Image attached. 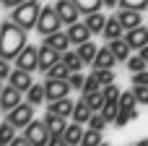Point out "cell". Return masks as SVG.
<instances>
[{
  "instance_id": "obj_1",
  "label": "cell",
  "mask_w": 148,
  "mask_h": 146,
  "mask_svg": "<svg viewBox=\"0 0 148 146\" xmlns=\"http://www.w3.org/2000/svg\"><path fill=\"white\" fill-rule=\"evenodd\" d=\"M29 29H23L21 24H16L13 18L3 21L0 24V57L5 60H16L18 52L29 44V37H26Z\"/></svg>"
},
{
  "instance_id": "obj_2",
  "label": "cell",
  "mask_w": 148,
  "mask_h": 146,
  "mask_svg": "<svg viewBox=\"0 0 148 146\" xmlns=\"http://www.w3.org/2000/svg\"><path fill=\"white\" fill-rule=\"evenodd\" d=\"M39 16H42V5L36 0H26L21 5H16V8H10V18L16 24H21L23 29H36Z\"/></svg>"
},
{
  "instance_id": "obj_3",
  "label": "cell",
  "mask_w": 148,
  "mask_h": 146,
  "mask_svg": "<svg viewBox=\"0 0 148 146\" xmlns=\"http://www.w3.org/2000/svg\"><path fill=\"white\" fill-rule=\"evenodd\" d=\"M60 26H62V18H60L57 8H55V5H44V8H42L39 21H36V31H39L42 37H47V34L57 31Z\"/></svg>"
},
{
  "instance_id": "obj_4",
  "label": "cell",
  "mask_w": 148,
  "mask_h": 146,
  "mask_svg": "<svg viewBox=\"0 0 148 146\" xmlns=\"http://www.w3.org/2000/svg\"><path fill=\"white\" fill-rule=\"evenodd\" d=\"M23 136L29 138L31 146L49 144V125H47V120H31V123L23 128Z\"/></svg>"
},
{
  "instance_id": "obj_5",
  "label": "cell",
  "mask_w": 148,
  "mask_h": 146,
  "mask_svg": "<svg viewBox=\"0 0 148 146\" xmlns=\"http://www.w3.org/2000/svg\"><path fill=\"white\" fill-rule=\"evenodd\" d=\"M5 120L16 128H26L34 120V104L31 102H21L18 107H13L10 112H5Z\"/></svg>"
},
{
  "instance_id": "obj_6",
  "label": "cell",
  "mask_w": 148,
  "mask_h": 146,
  "mask_svg": "<svg viewBox=\"0 0 148 146\" xmlns=\"http://www.w3.org/2000/svg\"><path fill=\"white\" fill-rule=\"evenodd\" d=\"M44 120H47V125H49V144H52V146L62 144V136H65V128H68V118H62V115L47 110Z\"/></svg>"
},
{
  "instance_id": "obj_7",
  "label": "cell",
  "mask_w": 148,
  "mask_h": 146,
  "mask_svg": "<svg viewBox=\"0 0 148 146\" xmlns=\"http://www.w3.org/2000/svg\"><path fill=\"white\" fill-rule=\"evenodd\" d=\"M70 81L68 78H47L44 81V91H47V102H55V99H62L70 94Z\"/></svg>"
},
{
  "instance_id": "obj_8",
  "label": "cell",
  "mask_w": 148,
  "mask_h": 146,
  "mask_svg": "<svg viewBox=\"0 0 148 146\" xmlns=\"http://www.w3.org/2000/svg\"><path fill=\"white\" fill-rule=\"evenodd\" d=\"M16 65L18 68H23V71H39V47H34V44H26L21 52H18V57H16Z\"/></svg>"
},
{
  "instance_id": "obj_9",
  "label": "cell",
  "mask_w": 148,
  "mask_h": 146,
  "mask_svg": "<svg viewBox=\"0 0 148 146\" xmlns=\"http://www.w3.org/2000/svg\"><path fill=\"white\" fill-rule=\"evenodd\" d=\"M23 99H26V94H23L21 89H16L13 84H8V86H3V94H0V110H3V112H10V110L18 107Z\"/></svg>"
},
{
  "instance_id": "obj_10",
  "label": "cell",
  "mask_w": 148,
  "mask_h": 146,
  "mask_svg": "<svg viewBox=\"0 0 148 146\" xmlns=\"http://www.w3.org/2000/svg\"><path fill=\"white\" fill-rule=\"evenodd\" d=\"M57 60H62V52H60V50H55L52 44H47V42H44V44L39 47V71H44V73H47V71H49Z\"/></svg>"
},
{
  "instance_id": "obj_11",
  "label": "cell",
  "mask_w": 148,
  "mask_h": 146,
  "mask_svg": "<svg viewBox=\"0 0 148 146\" xmlns=\"http://www.w3.org/2000/svg\"><path fill=\"white\" fill-rule=\"evenodd\" d=\"M55 8H57V13H60V18H62V24H75L78 21V16H81V8L73 3V0H57L55 3Z\"/></svg>"
},
{
  "instance_id": "obj_12",
  "label": "cell",
  "mask_w": 148,
  "mask_h": 146,
  "mask_svg": "<svg viewBox=\"0 0 148 146\" xmlns=\"http://www.w3.org/2000/svg\"><path fill=\"white\" fill-rule=\"evenodd\" d=\"M8 84H13L16 89H21V91L26 94V91H29V86L34 84L31 71H23V68H18V65H16V68L10 71V76H8Z\"/></svg>"
},
{
  "instance_id": "obj_13",
  "label": "cell",
  "mask_w": 148,
  "mask_h": 146,
  "mask_svg": "<svg viewBox=\"0 0 148 146\" xmlns=\"http://www.w3.org/2000/svg\"><path fill=\"white\" fill-rule=\"evenodd\" d=\"M68 37H70V42L78 47V44L88 42L94 34H91V29L86 26V21H83V24H81V21H75V24H70V26H68Z\"/></svg>"
},
{
  "instance_id": "obj_14",
  "label": "cell",
  "mask_w": 148,
  "mask_h": 146,
  "mask_svg": "<svg viewBox=\"0 0 148 146\" xmlns=\"http://www.w3.org/2000/svg\"><path fill=\"white\" fill-rule=\"evenodd\" d=\"M125 39L130 42L133 50H140V47H146V44H148V29L143 26V24L135 26V29H127V31H125Z\"/></svg>"
},
{
  "instance_id": "obj_15",
  "label": "cell",
  "mask_w": 148,
  "mask_h": 146,
  "mask_svg": "<svg viewBox=\"0 0 148 146\" xmlns=\"http://www.w3.org/2000/svg\"><path fill=\"white\" fill-rule=\"evenodd\" d=\"M117 16H120V21H122L125 31H127V29H135V26H140V24H143V16H140V10H138V8H120V10H117Z\"/></svg>"
},
{
  "instance_id": "obj_16",
  "label": "cell",
  "mask_w": 148,
  "mask_h": 146,
  "mask_svg": "<svg viewBox=\"0 0 148 146\" xmlns=\"http://www.w3.org/2000/svg\"><path fill=\"white\" fill-rule=\"evenodd\" d=\"M120 60H117V55L112 52V47L107 44V47H99V52H96V57H94V68H114Z\"/></svg>"
},
{
  "instance_id": "obj_17",
  "label": "cell",
  "mask_w": 148,
  "mask_h": 146,
  "mask_svg": "<svg viewBox=\"0 0 148 146\" xmlns=\"http://www.w3.org/2000/svg\"><path fill=\"white\" fill-rule=\"evenodd\" d=\"M107 44L112 47V52L117 55V60H120V63H127V60H130V52H133V47H130V42H127L125 37H117V39H109Z\"/></svg>"
},
{
  "instance_id": "obj_18",
  "label": "cell",
  "mask_w": 148,
  "mask_h": 146,
  "mask_svg": "<svg viewBox=\"0 0 148 146\" xmlns=\"http://www.w3.org/2000/svg\"><path fill=\"white\" fill-rule=\"evenodd\" d=\"M83 123H68V128H65V136H62V144L65 146H75V144H83V128H81Z\"/></svg>"
},
{
  "instance_id": "obj_19",
  "label": "cell",
  "mask_w": 148,
  "mask_h": 146,
  "mask_svg": "<svg viewBox=\"0 0 148 146\" xmlns=\"http://www.w3.org/2000/svg\"><path fill=\"white\" fill-rule=\"evenodd\" d=\"M101 37H104L107 42H109V39H117V37H125V26H122V21H120L117 13L107 18V26H104V34H101Z\"/></svg>"
},
{
  "instance_id": "obj_20",
  "label": "cell",
  "mask_w": 148,
  "mask_h": 146,
  "mask_svg": "<svg viewBox=\"0 0 148 146\" xmlns=\"http://www.w3.org/2000/svg\"><path fill=\"white\" fill-rule=\"evenodd\" d=\"M44 42H47V44H52V47H55V50H60V52L70 50V44H73V42H70V37H68V31L62 34L60 29H57V31H52V34H47V37H44Z\"/></svg>"
},
{
  "instance_id": "obj_21",
  "label": "cell",
  "mask_w": 148,
  "mask_h": 146,
  "mask_svg": "<svg viewBox=\"0 0 148 146\" xmlns=\"http://www.w3.org/2000/svg\"><path fill=\"white\" fill-rule=\"evenodd\" d=\"M73 107H75V102L73 99H68V97H62V99H55V102H49V112H57V115H62V118H73Z\"/></svg>"
},
{
  "instance_id": "obj_22",
  "label": "cell",
  "mask_w": 148,
  "mask_h": 146,
  "mask_svg": "<svg viewBox=\"0 0 148 146\" xmlns=\"http://www.w3.org/2000/svg\"><path fill=\"white\" fill-rule=\"evenodd\" d=\"M107 18H109V16H101L99 10H94V13H86V26L91 29V34H104Z\"/></svg>"
},
{
  "instance_id": "obj_23",
  "label": "cell",
  "mask_w": 148,
  "mask_h": 146,
  "mask_svg": "<svg viewBox=\"0 0 148 146\" xmlns=\"http://www.w3.org/2000/svg\"><path fill=\"white\" fill-rule=\"evenodd\" d=\"M26 102H31L34 107H39L42 102H47L44 84H31V86H29V91H26Z\"/></svg>"
},
{
  "instance_id": "obj_24",
  "label": "cell",
  "mask_w": 148,
  "mask_h": 146,
  "mask_svg": "<svg viewBox=\"0 0 148 146\" xmlns=\"http://www.w3.org/2000/svg\"><path fill=\"white\" fill-rule=\"evenodd\" d=\"M83 99H86V104L91 107V112H101L104 110V104H107V94L99 89V91H91V94H83Z\"/></svg>"
},
{
  "instance_id": "obj_25",
  "label": "cell",
  "mask_w": 148,
  "mask_h": 146,
  "mask_svg": "<svg viewBox=\"0 0 148 146\" xmlns=\"http://www.w3.org/2000/svg\"><path fill=\"white\" fill-rule=\"evenodd\" d=\"M91 115H94V112H91V107L86 104V99L75 102V107H73V120H75V123H88Z\"/></svg>"
},
{
  "instance_id": "obj_26",
  "label": "cell",
  "mask_w": 148,
  "mask_h": 146,
  "mask_svg": "<svg viewBox=\"0 0 148 146\" xmlns=\"http://www.w3.org/2000/svg\"><path fill=\"white\" fill-rule=\"evenodd\" d=\"M62 60L68 63L70 73H73V71H81V68L86 65V63H83V57L78 55V50H75V52H73V50H65V52H62Z\"/></svg>"
},
{
  "instance_id": "obj_27",
  "label": "cell",
  "mask_w": 148,
  "mask_h": 146,
  "mask_svg": "<svg viewBox=\"0 0 148 146\" xmlns=\"http://www.w3.org/2000/svg\"><path fill=\"white\" fill-rule=\"evenodd\" d=\"M75 50H78V55L83 57V63H94V57H96V52H99V50H96V44H94L91 39H88V42H83V44H78Z\"/></svg>"
},
{
  "instance_id": "obj_28",
  "label": "cell",
  "mask_w": 148,
  "mask_h": 146,
  "mask_svg": "<svg viewBox=\"0 0 148 146\" xmlns=\"http://www.w3.org/2000/svg\"><path fill=\"white\" fill-rule=\"evenodd\" d=\"M68 76H70V68H68L65 60H57V63L47 71V78H68Z\"/></svg>"
},
{
  "instance_id": "obj_29",
  "label": "cell",
  "mask_w": 148,
  "mask_h": 146,
  "mask_svg": "<svg viewBox=\"0 0 148 146\" xmlns=\"http://www.w3.org/2000/svg\"><path fill=\"white\" fill-rule=\"evenodd\" d=\"M120 110H122V107H120V97H117V99H107V104H104L101 112H104V118H107L109 123H114V118L120 115Z\"/></svg>"
},
{
  "instance_id": "obj_30",
  "label": "cell",
  "mask_w": 148,
  "mask_h": 146,
  "mask_svg": "<svg viewBox=\"0 0 148 146\" xmlns=\"http://www.w3.org/2000/svg\"><path fill=\"white\" fill-rule=\"evenodd\" d=\"M13 131H16V125H10L8 120L0 125V146H10V144H13V138H16Z\"/></svg>"
},
{
  "instance_id": "obj_31",
  "label": "cell",
  "mask_w": 148,
  "mask_h": 146,
  "mask_svg": "<svg viewBox=\"0 0 148 146\" xmlns=\"http://www.w3.org/2000/svg\"><path fill=\"white\" fill-rule=\"evenodd\" d=\"M148 68V60L138 52V55H130V60H127V71L130 73H138V71H146Z\"/></svg>"
},
{
  "instance_id": "obj_32",
  "label": "cell",
  "mask_w": 148,
  "mask_h": 146,
  "mask_svg": "<svg viewBox=\"0 0 148 146\" xmlns=\"http://www.w3.org/2000/svg\"><path fill=\"white\" fill-rule=\"evenodd\" d=\"M104 141V136H101V131H96V128H88L86 133H83V146H99Z\"/></svg>"
},
{
  "instance_id": "obj_33",
  "label": "cell",
  "mask_w": 148,
  "mask_h": 146,
  "mask_svg": "<svg viewBox=\"0 0 148 146\" xmlns=\"http://www.w3.org/2000/svg\"><path fill=\"white\" fill-rule=\"evenodd\" d=\"M73 3L81 8V13H94L104 5V0H73Z\"/></svg>"
},
{
  "instance_id": "obj_34",
  "label": "cell",
  "mask_w": 148,
  "mask_h": 146,
  "mask_svg": "<svg viewBox=\"0 0 148 146\" xmlns=\"http://www.w3.org/2000/svg\"><path fill=\"white\" fill-rule=\"evenodd\" d=\"M94 76H96V81H99L101 86H107V84H112V81H114L112 68H94Z\"/></svg>"
},
{
  "instance_id": "obj_35",
  "label": "cell",
  "mask_w": 148,
  "mask_h": 146,
  "mask_svg": "<svg viewBox=\"0 0 148 146\" xmlns=\"http://www.w3.org/2000/svg\"><path fill=\"white\" fill-rule=\"evenodd\" d=\"M120 107H122V110H133V107H138V99H135V91H133V89L120 94Z\"/></svg>"
},
{
  "instance_id": "obj_36",
  "label": "cell",
  "mask_w": 148,
  "mask_h": 146,
  "mask_svg": "<svg viewBox=\"0 0 148 146\" xmlns=\"http://www.w3.org/2000/svg\"><path fill=\"white\" fill-rule=\"evenodd\" d=\"M107 118H104V112H94L91 118H88V128H96V131H104L107 128Z\"/></svg>"
},
{
  "instance_id": "obj_37",
  "label": "cell",
  "mask_w": 148,
  "mask_h": 146,
  "mask_svg": "<svg viewBox=\"0 0 148 146\" xmlns=\"http://www.w3.org/2000/svg\"><path fill=\"white\" fill-rule=\"evenodd\" d=\"M68 81H70V86H73L75 91H83V84H86V76H81V71H73V73L68 76Z\"/></svg>"
},
{
  "instance_id": "obj_38",
  "label": "cell",
  "mask_w": 148,
  "mask_h": 146,
  "mask_svg": "<svg viewBox=\"0 0 148 146\" xmlns=\"http://www.w3.org/2000/svg\"><path fill=\"white\" fill-rule=\"evenodd\" d=\"M99 89H101V84H99L96 76L91 73V76L86 78V84H83V94H91V91H99Z\"/></svg>"
},
{
  "instance_id": "obj_39",
  "label": "cell",
  "mask_w": 148,
  "mask_h": 146,
  "mask_svg": "<svg viewBox=\"0 0 148 146\" xmlns=\"http://www.w3.org/2000/svg\"><path fill=\"white\" fill-rule=\"evenodd\" d=\"M120 8H138V10H146L148 0H120Z\"/></svg>"
},
{
  "instance_id": "obj_40",
  "label": "cell",
  "mask_w": 148,
  "mask_h": 146,
  "mask_svg": "<svg viewBox=\"0 0 148 146\" xmlns=\"http://www.w3.org/2000/svg\"><path fill=\"white\" fill-rule=\"evenodd\" d=\"M101 91L107 94V99H117V97L122 94V91H120V86H117L114 81H112V84H107V86H101Z\"/></svg>"
},
{
  "instance_id": "obj_41",
  "label": "cell",
  "mask_w": 148,
  "mask_h": 146,
  "mask_svg": "<svg viewBox=\"0 0 148 146\" xmlns=\"http://www.w3.org/2000/svg\"><path fill=\"white\" fill-rule=\"evenodd\" d=\"M133 86H148V68L133 73Z\"/></svg>"
},
{
  "instance_id": "obj_42",
  "label": "cell",
  "mask_w": 148,
  "mask_h": 146,
  "mask_svg": "<svg viewBox=\"0 0 148 146\" xmlns=\"http://www.w3.org/2000/svg\"><path fill=\"white\" fill-rule=\"evenodd\" d=\"M133 91H135L138 104H148V86H133Z\"/></svg>"
},
{
  "instance_id": "obj_43",
  "label": "cell",
  "mask_w": 148,
  "mask_h": 146,
  "mask_svg": "<svg viewBox=\"0 0 148 146\" xmlns=\"http://www.w3.org/2000/svg\"><path fill=\"white\" fill-rule=\"evenodd\" d=\"M127 120H130V110H120V115L114 118V125H117V128H125Z\"/></svg>"
},
{
  "instance_id": "obj_44",
  "label": "cell",
  "mask_w": 148,
  "mask_h": 146,
  "mask_svg": "<svg viewBox=\"0 0 148 146\" xmlns=\"http://www.w3.org/2000/svg\"><path fill=\"white\" fill-rule=\"evenodd\" d=\"M8 76H10V65L5 57H0V78H8Z\"/></svg>"
},
{
  "instance_id": "obj_45",
  "label": "cell",
  "mask_w": 148,
  "mask_h": 146,
  "mask_svg": "<svg viewBox=\"0 0 148 146\" xmlns=\"http://www.w3.org/2000/svg\"><path fill=\"white\" fill-rule=\"evenodd\" d=\"M21 3H26V0H3L5 8H16V5H21Z\"/></svg>"
},
{
  "instance_id": "obj_46",
  "label": "cell",
  "mask_w": 148,
  "mask_h": 146,
  "mask_svg": "<svg viewBox=\"0 0 148 146\" xmlns=\"http://www.w3.org/2000/svg\"><path fill=\"white\" fill-rule=\"evenodd\" d=\"M23 144H29L26 136H16V138H13V146H23Z\"/></svg>"
},
{
  "instance_id": "obj_47",
  "label": "cell",
  "mask_w": 148,
  "mask_h": 146,
  "mask_svg": "<svg viewBox=\"0 0 148 146\" xmlns=\"http://www.w3.org/2000/svg\"><path fill=\"white\" fill-rule=\"evenodd\" d=\"M104 5H107V8H117V5H120V0H104Z\"/></svg>"
},
{
  "instance_id": "obj_48",
  "label": "cell",
  "mask_w": 148,
  "mask_h": 146,
  "mask_svg": "<svg viewBox=\"0 0 148 146\" xmlns=\"http://www.w3.org/2000/svg\"><path fill=\"white\" fill-rule=\"evenodd\" d=\"M0 81H3V78H0ZM0 94H3V84H0Z\"/></svg>"
},
{
  "instance_id": "obj_49",
  "label": "cell",
  "mask_w": 148,
  "mask_h": 146,
  "mask_svg": "<svg viewBox=\"0 0 148 146\" xmlns=\"http://www.w3.org/2000/svg\"><path fill=\"white\" fill-rule=\"evenodd\" d=\"M0 5H3V0H0Z\"/></svg>"
}]
</instances>
